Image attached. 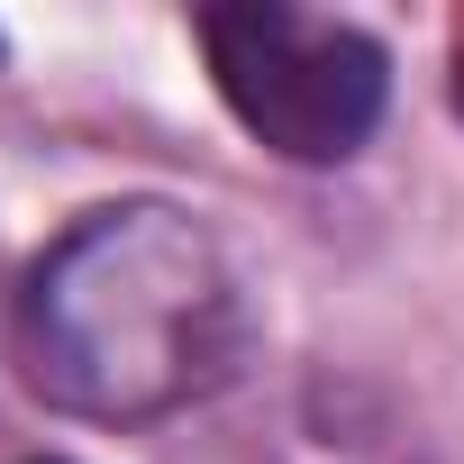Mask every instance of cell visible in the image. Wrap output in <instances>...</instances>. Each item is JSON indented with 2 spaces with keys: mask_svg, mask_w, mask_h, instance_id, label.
Listing matches in <instances>:
<instances>
[{
  "mask_svg": "<svg viewBox=\"0 0 464 464\" xmlns=\"http://www.w3.org/2000/svg\"><path fill=\"white\" fill-rule=\"evenodd\" d=\"M246 355V292L209 237V218L173 200L82 209L28 265L19 292V364L28 382L92 419L146 428L209 401Z\"/></svg>",
  "mask_w": 464,
  "mask_h": 464,
  "instance_id": "6da1fadb",
  "label": "cell"
},
{
  "mask_svg": "<svg viewBox=\"0 0 464 464\" xmlns=\"http://www.w3.org/2000/svg\"><path fill=\"white\" fill-rule=\"evenodd\" d=\"M37 464H64V455H37Z\"/></svg>",
  "mask_w": 464,
  "mask_h": 464,
  "instance_id": "3957f363",
  "label": "cell"
},
{
  "mask_svg": "<svg viewBox=\"0 0 464 464\" xmlns=\"http://www.w3.org/2000/svg\"><path fill=\"white\" fill-rule=\"evenodd\" d=\"M455 101H464V73H455Z\"/></svg>",
  "mask_w": 464,
  "mask_h": 464,
  "instance_id": "277c9868",
  "label": "cell"
},
{
  "mask_svg": "<svg viewBox=\"0 0 464 464\" xmlns=\"http://www.w3.org/2000/svg\"><path fill=\"white\" fill-rule=\"evenodd\" d=\"M200 55L237 128L292 164H346L392 92V55L355 19H310L283 0H218L200 10Z\"/></svg>",
  "mask_w": 464,
  "mask_h": 464,
  "instance_id": "7a4b0ae2",
  "label": "cell"
}]
</instances>
